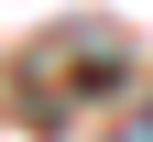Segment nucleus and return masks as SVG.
I'll return each mask as SVG.
<instances>
[{
	"label": "nucleus",
	"mask_w": 153,
	"mask_h": 142,
	"mask_svg": "<svg viewBox=\"0 0 153 142\" xmlns=\"http://www.w3.org/2000/svg\"><path fill=\"white\" fill-rule=\"evenodd\" d=\"M131 142H153V120H142V131H131Z\"/></svg>",
	"instance_id": "1"
}]
</instances>
